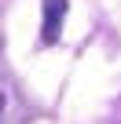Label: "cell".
<instances>
[{
    "instance_id": "obj_1",
    "label": "cell",
    "mask_w": 121,
    "mask_h": 124,
    "mask_svg": "<svg viewBox=\"0 0 121 124\" xmlns=\"http://www.w3.org/2000/svg\"><path fill=\"white\" fill-rule=\"evenodd\" d=\"M22 120H26V102L19 88L8 77H0V124H22Z\"/></svg>"
},
{
    "instance_id": "obj_2",
    "label": "cell",
    "mask_w": 121,
    "mask_h": 124,
    "mask_svg": "<svg viewBox=\"0 0 121 124\" xmlns=\"http://www.w3.org/2000/svg\"><path fill=\"white\" fill-rule=\"evenodd\" d=\"M63 15H66V0H44V33H40V44H55L59 40Z\"/></svg>"
}]
</instances>
